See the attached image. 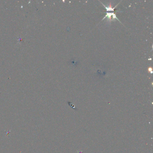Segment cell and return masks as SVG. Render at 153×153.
Returning a JSON list of instances; mask_svg holds the SVG:
<instances>
[{
	"instance_id": "cell-2",
	"label": "cell",
	"mask_w": 153,
	"mask_h": 153,
	"mask_svg": "<svg viewBox=\"0 0 153 153\" xmlns=\"http://www.w3.org/2000/svg\"><path fill=\"white\" fill-rule=\"evenodd\" d=\"M149 71H151V73H152V69L151 68H149Z\"/></svg>"
},
{
	"instance_id": "cell-1",
	"label": "cell",
	"mask_w": 153,
	"mask_h": 153,
	"mask_svg": "<svg viewBox=\"0 0 153 153\" xmlns=\"http://www.w3.org/2000/svg\"><path fill=\"white\" fill-rule=\"evenodd\" d=\"M107 13V14H106V16L102 19V20H104L105 18H106L107 17L108 18V20H109L110 21H111L112 20H114V19L118 20V18L116 17V16L115 14H114V12L112 13Z\"/></svg>"
}]
</instances>
